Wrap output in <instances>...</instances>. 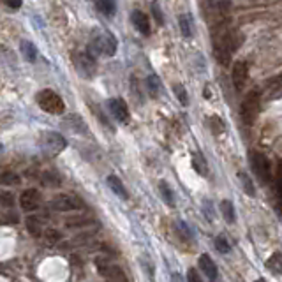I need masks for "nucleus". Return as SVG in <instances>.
<instances>
[{
	"mask_svg": "<svg viewBox=\"0 0 282 282\" xmlns=\"http://www.w3.org/2000/svg\"><path fill=\"white\" fill-rule=\"evenodd\" d=\"M173 90H175V94H177V97H178V101H180V104L182 106H187L189 104V97H187V92H185V88L182 87L180 83H178V85H175V87H173Z\"/></svg>",
	"mask_w": 282,
	"mask_h": 282,
	"instance_id": "nucleus-31",
	"label": "nucleus"
},
{
	"mask_svg": "<svg viewBox=\"0 0 282 282\" xmlns=\"http://www.w3.org/2000/svg\"><path fill=\"white\" fill-rule=\"evenodd\" d=\"M213 34V55L220 66H230L231 57L242 44L244 37L238 32L230 30V25L212 30Z\"/></svg>",
	"mask_w": 282,
	"mask_h": 282,
	"instance_id": "nucleus-1",
	"label": "nucleus"
},
{
	"mask_svg": "<svg viewBox=\"0 0 282 282\" xmlns=\"http://www.w3.org/2000/svg\"><path fill=\"white\" fill-rule=\"evenodd\" d=\"M198 265H199V268H201V272L205 273V275L208 277L210 280H212V282L217 280V266H215L213 259L210 258L208 254H203L201 258H199Z\"/></svg>",
	"mask_w": 282,
	"mask_h": 282,
	"instance_id": "nucleus-15",
	"label": "nucleus"
},
{
	"mask_svg": "<svg viewBox=\"0 0 282 282\" xmlns=\"http://www.w3.org/2000/svg\"><path fill=\"white\" fill-rule=\"evenodd\" d=\"M108 185H109V189H111V191L115 192V194L119 196L120 199H127V198H129V194H127V189L124 187L122 180H120L119 177H115V175H109V177H108Z\"/></svg>",
	"mask_w": 282,
	"mask_h": 282,
	"instance_id": "nucleus-17",
	"label": "nucleus"
},
{
	"mask_svg": "<svg viewBox=\"0 0 282 282\" xmlns=\"http://www.w3.org/2000/svg\"><path fill=\"white\" fill-rule=\"evenodd\" d=\"M95 7L99 13H102L104 16L111 18L117 11V2L115 0H95Z\"/></svg>",
	"mask_w": 282,
	"mask_h": 282,
	"instance_id": "nucleus-19",
	"label": "nucleus"
},
{
	"mask_svg": "<svg viewBox=\"0 0 282 282\" xmlns=\"http://www.w3.org/2000/svg\"><path fill=\"white\" fill-rule=\"evenodd\" d=\"M67 146V141L62 134L59 133H44L41 138V148L49 155H59Z\"/></svg>",
	"mask_w": 282,
	"mask_h": 282,
	"instance_id": "nucleus-10",
	"label": "nucleus"
},
{
	"mask_svg": "<svg viewBox=\"0 0 282 282\" xmlns=\"http://www.w3.org/2000/svg\"><path fill=\"white\" fill-rule=\"evenodd\" d=\"M0 205L6 206V208L14 206V194H13V192H7V191L0 192Z\"/></svg>",
	"mask_w": 282,
	"mask_h": 282,
	"instance_id": "nucleus-32",
	"label": "nucleus"
},
{
	"mask_svg": "<svg viewBox=\"0 0 282 282\" xmlns=\"http://www.w3.org/2000/svg\"><path fill=\"white\" fill-rule=\"evenodd\" d=\"M21 53H23L25 60H28V62H35V59H37V48H35L32 41L21 42Z\"/></svg>",
	"mask_w": 282,
	"mask_h": 282,
	"instance_id": "nucleus-23",
	"label": "nucleus"
},
{
	"mask_svg": "<svg viewBox=\"0 0 282 282\" xmlns=\"http://www.w3.org/2000/svg\"><path fill=\"white\" fill-rule=\"evenodd\" d=\"M117 39L111 32L108 30H97L90 39L88 44V53L94 57H113L117 53Z\"/></svg>",
	"mask_w": 282,
	"mask_h": 282,
	"instance_id": "nucleus-3",
	"label": "nucleus"
},
{
	"mask_svg": "<svg viewBox=\"0 0 282 282\" xmlns=\"http://www.w3.org/2000/svg\"><path fill=\"white\" fill-rule=\"evenodd\" d=\"M192 166H194V170L198 171L199 175H203V177L208 175V164H206V160H205V157L203 155L194 153V155H192Z\"/></svg>",
	"mask_w": 282,
	"mask_h": 282,
	"instance_id": "nucleus-26",
	"label": "nucleus"
},
{
	"mask_svg": "<svg viewBox=\"0 0 282 282\" xmlns=\"http://www.w3.org/2000/svg\"><path fill=\"white\" fill-rule=\"evenodd\" d=\"M238 177H240V182H242V185H244V191L247 192L249 196H256L254 184H252L251 177H249V175L245 173V171H240V173H238Z\"/></svg>",
	"mask_w": 282,
	"mask_h": 282,
	"instance_id": "nucleus-29",
	"label": "nucleus"
},
{
	"mask_svg": "<svg viewBox=\"0 0 282 282\" xmlns=\"http://www.w3.org/2000/svg\"><path fill=\"white\" fill-rule=\"evenodd\" d=\"M215 249L219 252H222V254H226V252H230V244H228V240L224 237H217L215 238Z\"/></svg>",
	"mask_w": 282,
	"mask_h": 282,
	"instance_id": "nucleus-34",
	"label": "nucleus"
},
{
	"mask_svg": "<svg viewBox=\"0 0 282 282\" xmlns=\"http://www.w3.org/2000/svg\"><path fill=\"white\" fill-rule=\"evenodd\" d=\"M27 230H28V233L32 235L34 238H39V237H42L44 235V226H42V220L39 219V217H35V215H28V219H27Z\"/></svg>",
	"mask_w": 282,
	"mask_h": 282,
	"instance_id": "nucleus-16",
	"label": "nucleus"
},
{
	"mask_svg": "<svg viewBox=\"0 0 282 282\" xmlns=\"http://www.w3.org/2000/svg\"><path fill=\"white\" fill-rule=\"evenodd\" d=\"M231 80H233V85L238 92L245 87L249 80V66L247 62H235L233 64V69H231Z\"/></svg>",
	"mask_w": 282,
	"mask_h": 282,
	"instance_id": "nucleus-12",
	"label": "nucleus"
},
{
	"mask_svg": "<svg viewBox=\"0 0 282 282\" xmlns=\"http://www.w3.org/2000/svg\"><path fill=\"white\" fill-rule=\"evenodd\" d=\"M95 266H97L99 273L102 277H106L108 282H127V277L124 273V270L119 265L108 261L106 258H97L95 259Z\"/></svg>",
	"mask_w": 282,
	"mask_h": 282,
	"instance_id": "nucleus-7",
	"label": "nucleus"
},
{
	"mask_svg": "<svg viewBox=\"0 0 282 282\" xmlns=\"http://www.w3.org/2000/svg\"><path fill=\"white\" fill-rule=\"evenodd\" d=\"M42 238H44V242L48 245H55L62 240V233L57 231V230H53V228H48V230L44 231V235H42Z\"/></svg>",
	"mask_w": 282,
	"mask_h": 282,
	"instance_id": "nucleus-28",
	"label": "nucleus"
},
{
	"mask_svg": "<svg viewBox=\"0 0 282 282\" xmlns=\"http://www.w3.org/2000/svg\"><path fill=\"white\" fill-rule=\"evenodd\" d=\"M187 282H203V280H201V277H199V273L196 272L194 268H191L187 272Z\"/></svg>",
	"mask_w": 282,
	"mask_h": 282,
	"instance_id": "nucleus-36",
	"label": "nucleus"
},
{
	"mask_svg": "<svg viewBox=\"0 0 282 282\" xmlns=\"http://www.w3.org/2000/svg\"><path fill=\"white\" fill-rule=\"evenodd\" d=\"M74 67L80 73V76L83 78H92L97 71V62L95 57L88 51H80L74 55Z\"/></svg>",
	"mask_w": 282,
	"mask_h": 282,
	"instance_id": "nucleus-8",
	"label": "nucleus"
},
{
	"mask_svg": "<svg viewBox=\"0 0 282 282\" xmlns=\"http://www.w3.org/2000/svg\"><path fill=\"white\" fill-rule=\"evenodd\" d=\"M20 206L23 212H35L41 206V192L37 189H25L20 196Z\"/></svg>",
	"mask_w": 282,
	"mask_h": 282,
	"instance_id": "nucleus-11",
	"label": "nucleus"
},
{
	"mask_svg": "<svg viewBox=\"0 0 282 282\" xmlns=\"http://www.w3.org/2000/svg\"><path fill=\"white\" fill-rule=\"evenodd\" d=\"M259 104H261V95H259L258 90H252L245 95L240 106V117H242V120H244V124L251 126V124L254 122L259 113Z\"/></svg>",
	"mask_w": 282,
	"mask_h": 282,
	"instance_id": "nucleus-6",
	"label": "nucleus"
},
{
	"mask_svg": "<svg viewBox=\"0 0 282 282\" xmlns=\"http://www.w3.org/2000/svg\"><path fill=\"white\" fill-rule=\"evenodd\" d=\"M37 104L42 111L49 113V115H60V113H64V109H66L64 99L53 90H41L37 94Z\"/></svg>",
	"mask_w": 282,
	"mask_h": 282,
	"instance_id": "nucleus-5",
	"label": "nucleus"
},
{
	"mask_svg": "<svg viewBox=\"0 0 282 282\" xmlns=\"http://www.w3.org/2000/svg\"><path fill=\"white\" fill-rule=\"evenodd\" d=\"M146 90H148V94L152 95V97H157V94H159V90H160V80L155 74H150V76L146 78Z\"/></svg>",
	"mask_w": 282,
	"mask_h": 282,
	"instance_id": "nucleus-27",
	"label": "nucleus"
},
{
	"mask_svg": "<svg viewBox=\"0 0 282 282\" xmlns=\"http://www.w3.org/2000/svg\"><path fill=\"white\" fill-rule=\"evenodd\" d=\"M42 182L53 187V185H59L60 184V178H59V175H55L53 171H46V173L42 175Z\"/></svg>",
	"mask_w": 282,
	"mask_h": 282,
	"instance_id": "nucleus-33",
	"label": "nucleus"
},
{
	"mask_svg": "<svg viewBox=\"0 0 282 282\" xmlns=\"http://www.w3.org/2000/svg\"><path fill=\"white\" fill-rule=\"evenodd\" d=\"M109 109H111L113 117H115L119 122L127 124L129 122V108H127V102L124 99H111L109 101Z\"/></svg>",
	"mask_w": 282,
	"mask_h": 282,
	"instance_id": "nucleus-13",
	"label": "nucleus"
},
{
	"mask_svg": "<svg viewBox=\"0 0 282 282\" xmlns=\"http://www.w3.org/2000/svg\"><path fill=\"white\" fill-rule=\"evenodd\" d=\"M4 4H6L7 7H11V9H20L23 0H4Z\"/></svg>",
	"mask_w": 282,
	"mask_h": 282,
	"instance_id": "nucleus-37",
	"label": "nucleus"
},
{
	"mask_svg": "<svg viewBox=\"0 0 282 282\" xmlns=\"http://www.w3.org/2000/svg\"><path fill=\"white\" fill-rule=\"evenodd\" d=\"M159 192H160V196H162L164 203H166L167 206H175V196H173V191H171L170 185H167L166 182H159Z\"/></svg>",
	"mask_w": 282,
	"mask_h": 282,
	"instance_id": "nucleus-25",
	"label": "nucleus"
},
{
	"mask_svg": "<svg viewBox=\"0 0 282 282\" xmlns=\"http://www.w3.org/2000/svg\"><path fill=\"white\" fill-rule=\"evenodd\" d=\"M152 13H153V18H155V20H157V23L162 25V23H164L162 11H160V7H159V4H157V2H153V4H152Z\"/></svg>",
	"mask_w": 282,
	"mask_h": 282,
	"instance_id": "nucleus-35",
	"label": "nucleus"
},
{
	"mask_svg": "<svg viewBox=\"0 0 282 282\" xmlns=\"http://www.w3.org/2000/svg\"><path fill=\"white\" fill-rule=\"evenodd\" d=\"M178 23H180V30H182V35L184 37H191L192 35V28H194V23H192V18L191 14H182L180 18H178Z\"/></svg>",
	"mask_w": 282,
	"mask_h": 282,
	"instance_id": "nucleus-21",
	"label": "nucleus"
},
{
	"mask_svg": "<svg viewBox=\"0 0 282 282\" xmlns=\"http://www.w3.org/2000/svg\"><path fill=\"white\" fill-rule=\"evenodd\" d=\"M249 162H251V170H252V173L256 175V178H258L259 184L268 185L270 180H272V167H270V160L266 159L263 153L254 152V150H252V152L249 153Z\"/></svg>",
	"mask_w": 282,
	"mask_h": 282,
	"instance_id": "nucleus-4",
	"label": "nucleus"
},
{
	"mask_svg": "<svg viewBox=\"0 0 282 282\" xmlns=\"http://www.w3.org/2000/svg\"><path fill=\"white\" fill-rule=\"evenodd\" d=\"M210 127H212V133L213 134H222L224 131H226V126H224V122L220 120V117H217V115L210 117Z\"/></svg>",
	"mask_w": 282,
	"mask_h": 282,
	"instance_id": "nucleus-30",
	"label": "nucleus"
},
{
	"mask_svg": "<svg viewBox=\"0 0 282 282\" xmlns=\"http://www.w3.org/2000/svg\"><path fill=\"white\" fill-rule=\"evenodd\" d=\"M131 21H133L134 28H136L140 34L143 35H148L150 34V21H148V16H146L143 11H133V14H131Z\"/></svg>",
	"mask_w": 282,
	"mask_h": 282,
	"instance_id": "nucleus-14",
	"label": "nucleus"
},
{
	"mask_svg": "<svg viewBox=\"0 0 282 282\" xmlns=\"http://www.w3.org/2000/svg\"><path fill=\"white\" fill-rule=\"evenodd\" d=\"M230 11H231L230 0H206L205 14L210 28L215 30V28L230 25Z\"/></svg>",
	"mask_w": 282,
	"mask_h": 282,
	"instance_id": "nucleus-2",
	"label": "nucleus"
},
{
	"mask_svg": "<svg viewBox=\"0 0 282 282\" xmlns=\"http://www.w3.org/2000/svg\"><path fill=\"white\" fill-rule=\"evenodd\" d=\"M21 178L18 173H14V171H4V173H0V185H7V187H11V185H20Z\"/></svg>",
	"mask_w": 282,
	"mask_h": 282,
	"instance_id": "nucleus-24",
	"label": "nucleus"
},
{
	"mask_svg": "<svg viewBox=\"0 0 282 282\" xmlns=\"http://www.w3.org/2000/svg\"><path fill=\"white\" fill-rule=\"evenodd\" d=\"M266 268L272 270L273 273H282V252H273L266 261Z\"/></svg>",
	"mask_w": 282,
	"mask_h": 282,
	"instance_id": "nucleus-22",
	"label": "nucleus"
},
{
	"mask_svg": "<svg viewBox=\"0 0 282 282\" xmlns=\"http://www.w3.org/2000/svg\"><path fill=\"white\" fill-rule=\"evenodd\" d=\"M51 208L57 212H76L83 208V201L73 194H57L51 199Z\"/></svg>",
	"mask_w": 282,
	"mask_h": 282,
	"instance_id": "nucleus-9",
	"label": "nucleus"
},
{
	"mask_svg": "<svg viewBox=\"0 0 282 282\" xmlns=\"http://www.w3.org/2000/svg\"><path fill=\"white\" fill-rule=\"evenodd\" d=\"M256 282H266V280H263V279H259V280H256Z\"/></svg>",
	"mask_w": 282,
	"mask_h": 282,
	"instance_id": "nucleus-38",
	"label": "nucleus"
},
{
	"mask_svg": "<svg viewBox=\"0 0 282 282\" xmlns=\"http://www.w3.org/2000/svg\"><path fill=\"white\" fill-rule=\"evenodd\" d=\"M90 224H95V220L90 219V217H73V219L66 220L67 230H83V228H88Z\"/></svg>",
	"mask_w": 282,
	"mask_h": 282,
	"instance_id": "nucleus-18",
	"label": "nucleus"
},
{
	"mask_svg": "<svg viewBox=\"0 0 282 282\" xmlns=\"http://www.w3.org/2000/svg\"><path fill=\"white\" fill-rule=\"evenodd\" d=\"M220 213L224 215V219H226V222L233 224L235 219H237V212H235V205L230 201V199H224L222 203H220Z\"/></svg>",
	"mask_w": 282,
	"mask_h": 282,
	"instance_id": "nucleus-20",
	"label": "nucleus"
}]
</instances>
